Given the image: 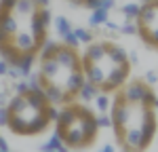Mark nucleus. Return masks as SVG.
Listing matches in <instances>:
<instances>
[{
	"instance_id": "1",
	"label": "nucleus",
	"mask_w": 158,
	"mask_h": 152,
	"mask_svg": "<svg viewBox=\"0 0 158 152\" xmlns=\"http://www.w3.org/2000/svg\"><path fill=\"white\" fill-rule=\"evenodd\" d=\"M129 72H131V63H114L112 70H110L106 82L99 87V91H106V93H112V91H118L120 85H124V80L129 78Z\"/></svg>"
},
{
	"instance_id": "2",
	"label": "nucleus",
	"mask_w": 158,
	"mask_h": 152,
	"mask_svg": "<svg viewBox=\"0 0 158 152\" xmlns=\"http://www.w3.org/2000/svg\"><path fill=\"white\" fill-rule=\"evenodd\" d=\"M55 59H57L59 65H61V68H65L68 72H70V70H82V61H80V57H78L76 49H72V47L61 44L59 51H57V55H55Z\"/></svg>"
},
{
	"instance_id": "3",
	"label": "nucleus",
	"mask_w": 158,
	"mask_h": 152,
	"mask_svg": "<svg viewBox=\"0 0 158 152\" xmlns=\"http://www.w3.org/2000/svg\"><path fill=\"white\" fill-rule=\"evenodd\" d=\"M124 150H146L143 146V135H141V129L139 127H127L124 129V135H122V144Z\"/></svg>"
},
{
	"instance_id": "4",
	"label": "nucleus",
	"mask_w": 158,
	"mask_h": 152,
	"mask_svg": "<svg viewBox=\"0 0 158 152\" xmlns=\"http://www.w3.org/2000/svg\"><path fill=\"white\" fill-rule=\"evenodd\" d=\"M63 144H65L68 148H85V133H82L80 120H76V123H72V125L65 127Z\"/></svg>"
},
{
	"instance_id": "5",
	"label": "nucleus",
	"mask_w": 158,
	"mask_h": 152,
	"mask_svg": "<svg viewBox=\"0 0 158 152\" xmlns=\"http://www.w3.org/2000/svg\"><path fill=\"white\" fill-rule=\"evenodd\" d=\"M61 68L59 65V61L55 59V57H49V59H40V74L44 76L49 82H57V78H59V74H61Z\"/></svg>"
},
{
	"instance_id": "6",
	"label": "nucleus",
	"mask_w": 158,
	"mask_h": 152,
	"mask_svg": "<svg viewBox=\"0 0 158 152\" xmlns=\"http://www.w3.org/2000/svg\"><path fill=\"white\" fill-rule=\"evenodd\" d=\"M11 42L21 51V53H25V51H38L32 32H21V30H17V34L11 38Z\"/></svg>"
},
{
	"instance_id": "7",
	"label": "nucleus",
	"mask_w": 158,
	"mask_h": 152,
	"mask_svg": "<svg viewBox=\"0 0 158 152\" xmlns=\"http://www.w3.org/2000/svg\"><path fill=\"white\" fill-rule=\"evenodd\" d=\"M85 80H86V76L82 70H70V74H68V78L63 80V89L68 91V93H78V89L85 85Z\"/></svg>"
},
{
	"instance_id": "8",
	"label": "nucleus",
	"mask_w": 158,
	"mask_h": 152,
	"mask_svg": "<svg viewBox=\"0 0 158 152\" xmlns=\"http://www.w3.org/2000/svg\"><path fill=\"white\" fill-rule=\"evenodd\" d=\"M80 120V125H82V133H85V146H91L95 137H97V131L99 127L95 123V114L93 116H86V118H78Z\"/></svg>"
},
{
	"instance_id": "9",
	"label": "nucleus",
	"mask_w": 158,
	"mask_h": 152,
	"mask_svg": "<svg viewBox=\"0 0 158 152\" xmlns=\"http://www.w3.org/2000/svg\"><path fill=\"white\" fill-rule=\"evenodd\" d=\"M49 125H51V120L42 112H38L36 118H34V120H30V123L25 125L23 135H38V133H42V131H47V129H49Z\"/></svg>"
},
{
	"instance_id": "10",
	"label": "nucleus",
	"mask_w": 158,
	"mask_h": 152,
	"mask_svg": "<svg viewBox=\"0 0 158 152\" xmlns=\"http://www.w3.org/2000/svg\"><path fill=\"white\" fill-rule=\"evenodd\" d=\"M47 25L42 23V19L36 15V11L32 13V19H30V32H32V36H34V42H36V49H38V44L47 38Z\"/></svg>"
},
{
	"instance_id": "11",
	"label": "nucleus",
	"mask_w": 158,
	"mask_h": 152,
	"mask_svg": "<svg viewBox=\"0 0 158 152\" xmlns=\"http://www.w3.org/2000/svg\"><path fill=\"white\" fill-rule=\"evenodd\" d=\"M146 82H139V80H133L129 87L122 91V95H124V99L129 101V103H137V101H141V95H143V91H146Z\"/></svg>"
},
{
	"instance_id": "12",
	"label": "nucleus",
	"mask_w": 158,
	"mask_h": 152,
	"mask_svg": "<svg viewBox=\"0 0 158 152\" xmlns=\"http://www.w3.org/2000/svg\"><path fill=\"white\" fill-rule=\"evenodd\" d=\"M59 47H61L59 42H55V40H51V38L47 36L40 44H38L36 53H38V57H40V59H49V57H55V55H57Z\"/></svg>"
},
{
	"instance_id": "13",
	"label": "nucleus",
	"mask_w": 158,
	"mask_h": 152,
	"mask_svg": "<svg viewBox=\"0 0 158 152\" xmlns=\"http://www.w3.org/2000/svg\"><path fill=\"white\" fill-rule=\"evenodd\" d=\"M106 51H108V42H89L85 57L91 61H101L106 57Z\"/></svg>"
},
{
	"instance_id": "14",
	"label": "nucleus",
	"mask_w": 158,
	"mask_h": 152,
	"mask_svg": "<svg viewBox=\"0 0 158 152\" xmlns=\"http://www.w3.org/2000/svg\"><path fill=\"white\" fill-rule=\"evenodd\" d=\"M25 101H27L30 108H34L38 112H42L44 106L49 103L47 97H44V91H27V93H25Z\"/></svg>"
},
{
	"instance_id": "15",
	"label": "nucleus",
	"mask_w": 158,
	"mask_h": 152,
	"mask_svg": "<svg viewBox=\"0 0 158 152\" xmlns=\"http://www.w3.org/2000/svg\"><path fill=\"white\" fill-rule=\"evenodd\" d=\"M106 55H108L110 61H114V63L129 61V53L122 49L120 44H114V42H108V51H106Z\"/></svg>"
},
{
	"instance_id": "16",
	"label": "nucleus",
	"mask_w": 158,
	"mask_h": 152,
	"mask_svg": "<svg viewBox=\"0 0 158 152\" xmlns=\"http://www.w3.org/2000/svg\"><path fill=\"white\" fill-rule=\"evenodd\" d=\"M34 63H36V51H25V53H21V57H19V61H17V68L21 70L23 78L32 72Z\"/></svg>"
},
{
	"instance_id": "17",
	"label": "nucleus",
	"mask_w": 158,
	"mask_h": 152,
	"mask_svg": "<svg viewBox=\"0 0 158 152\" xmlns=\"http://www.w3.org/2000/svg\"><path fill=\"white\" fill-rule=\"evenodd\" d=\"M63 91L65 89L61 87V85H57V82H49L47 87H44V97H47V101L49 103H61V97H63Z\"/></svg>"
},
{
	"instance_id": "18",
	"label": "nucleus",
	"mask_w": 158,
	"mask_h": 152,
	"mask_svg": "<svg viewBox=\"0 0 158 152\" xmlns=\"http://www.w3.org/2000/svg\"><path fill=\"white\" fill-rule=\"evenodd\" d=\"M76 120H78V116H76V108H74V103H70V106H65L63 110H59V116H57L55 123L68 127V125H72V123H76Z\"/></svg>"
},
{
	"instance_id": "19",
	"label": "nucleus",
	"mask_w": 158,
	"mask_h": 152,
	"mask_svg": "<svg viewBox=\"0 0 158 152\" xmlns=\"http://www.w3.org/2000/svg\"><path fill=\"white\" fill-rule=\"evenodd\" d=\"M99 93V87L97 85H93V82H89V80H85V85L78 89V93H76V97L80 101H93V97Z\"/></svg>"
},
{
	"instance_id": "20",
	"label": "nucleus",
	"mask_w": 158,
	"mask_h": 152,
	"mask_svg": "<svg viewBox=\"0 0 158 152\" xmlns=\"http://www.w3.org/2000/svg\"><path fill=\"white\" fill-rule=\"evenodd\" d=\"M110 19V11L106 9H95V11H91V17H89V25L91 27H97V25H103L106 21Z\"/></svg>"
},
{
	"instance_id": "21",
	"label": "nucleus",
	"mask_w": 158,
	"mask_h": 152,
	"mask_svg": "<svg viewBox=\"0 0 158 152\" xmlns=\"http://www.w3.org/2000/svg\"><path fill=\"white\" fill-rule=\"evenodd\" d=\"M120 13L124 15V19H127V21H137V17H139V13H141V4H137V2L122 4Z\"/></svg>"
},
{
	"instance_id": "22",
	"label": "nucleus",
	"mask_w": 158,
	"mask_h": 152,
	"mask_svg": "<svg viewBox=\"0 0 158 152\" xmlns=\"http://www.w3.org/2000/svg\"><path fill=\"white\" fill-rule=\"evenodd\" d=\"M40 148H42L44 152H51V150H59V152H65V150H68V146L63 144V139H61L59 135H55V133H53V135H51V139L47 141V144H42Z\"/></svg>"
},
{
	"instance_id": "23",
	"label": "nucleus",
	"mask_w": 158,
	"mask_h": 152,
	"mask_svg": "<svg viewBox=\"0 0 158 152\" xmlns=\"http://www.w3.org/2000/svg\"><path fill=\"white\" fill-rule=\"evenodd\" d=\"M25 106H27V101H25V95H13V97H9V103H6V108H9V112L11 114H17L19 110H23Z\"/></svg>"
},
{
	"instance_id": "24",
	"label": "nucleus",
	"mask_w": 158,
	"mask_h": 152,
	"mask_svg": "<svg viewBox=\"0 0 158 152\" xmlns=\"http://www.w3.org/2000/svg\"><path fill=\"white\" fill-rule=\"evenodd\" d=\"M34 9H36L34 0H17L13 11H17L19 15H32V13H34Z\"/></svg>"
},
{
	"instance_id": "25",
	"label": "nucleus",
	"mask_w": 158,
	"mask_h": 152,
	"mask_svg": "<svg viewBox=\"0 0 158 152\" xmlns=\"http://www.w3.org/2000/svg\"><path fill=\"white\" fill-rule=\"evenodd\" d=\"M93 101H95V106H97L99 112H108V110H110V103H112V99L108 97V93H106V91H99L97 95L93 97Z\"/></svg>"
},
{
	"instance_id": "26",
	"label": "nucleus",
	"mask_w": 158,
	"mask_h": 152,
	"mask_svg": "<svg viewBox=\"0 0 158 152\" xmlns=\"http://www.w3.org/2000/svg\"><path fill=\"white\" fill-rule=\"evenodd\" d=\"M55 30L59 32L61 36H63L65 32H70V30H72V23H70V19H68V17H63V15L55 17Z\"/></svg>"
},
{
	"instance_id": "27",
	"label": "nucleus",
	"mask_w": 158,
	"mask_h": 152,
	"mask_svg": "<svg viewBox=\"0 0 158 152\" xmlns=\"http://www.w3.org/2000/svg\"><path fill=\"white\" fill-rule=\"evenodd\" d=\"M74 34H76V38L80 40V44H89V42H93V32L86 30V27H76Z\"/></svg>"
},
{
	"instance_id": "28",
	"label": "nucleus",
	"mask_w": 158,
	"mask_h": 152,
	"mask_svg": "<svg viewBox=\"0 0 158 152\" xmlns=\"http://www.w3.org/2000/svg\"><path fill=\"white\" fill-rule=\"evenodd\" d=\"M34 11H36V15L40 17V19H42V23L47 25V27L53 23V15H51V11L47 9V6H36Z\"/></svg>"
},
{
	"instance_id": "29",
	"label": "nucleus",
	"mask_w": 158,
	"mask_h": 152,
	"mask_svg": "<svg viewBox=\"0 0 158 152\" xmlns=\"http://www.w3.org/2000/svg\"><path fill=\"white\" fill-rule=\"evenodd\" d=\"M63 44H65V47H72V49H78V47H80V40L76 38V34H74V27L70 30V32L63 34Z\"/></svg>"
},
{
	"instance_id": "30",
	"label": "nucleus",
	"mask_w": 158,
	"mask_h": 152,
	"mask_svg": "<svg viewBox=\"0 0 158 152\" xmlns=\"http://www.w3.org/2000/svg\"><path fill=\"white\" fill-rule=\"evenodd\" d=\"M118 32L124 34V36H135V34H137V21H124V23L118 27Z\"/></svg>"
},
{
	"instance_id": "31",
	"label": "nucleus",
	"mask_w": 158,
	"mask_h": 152,
	"mask_svg": "<svg viewBox=\"0 0 158 152\" xmlns=\"http://www.w3.org/2000/svg\"><path fill=\"white\" fill-rule=\"evenodd\" d=\"M154 101H156V95H154V89L146 87V91H143V95H141V103H143V106H148V108H154Z\"/></svg>"
},
{
	"instance_id": "32",
	"label": "nucleus",
	"mask_w": 158,
	"mask_h": 152,
	"mask_svg": "<svg viewBox=\"0 0 158 152\" xmlns=\"http://www.w3.org/2000/svg\"><path fill=\"white\" fill-rule=\"evenodd\" d=\"M95 123L99 129H110L112 127V116H108V112H99V116H95Z\"/></svg>"
},
{
	"instance_id": "33",
	"label": "nucleus",
	"mask_w": 158,
	"mask_h": 152,
	"mask_svg": "<svg viewBox=\"0 0 158 152\" xmlns=\"http://www.w3.org/2000/svg\"><path fill=\"white\" fill-rule=\"evenodd\" d=\"M27 91H30V87H27V80H25V78H19V80L13 82V93H17V95H25Z\"/></svg>"
},
{
	"instance_id": "34",
	"label": "nucleus",
	"mask_w": 158,
	"mask_h": 152,
	"mask_svg": "<svg viewBox=\"0 0 158 152\" xmlns=\"http://www.w3.org/2000/svg\"><path fill=\"white\" fill-rule=\"evenodd\" d=\"M42 114L49 118L51 123H55V120H57V116H59V110L55 108V103H47V106H44V110H42Z\"/></svg>"
},
{
	"instance_id": "35",
	"label": "nucleus",
	"mask_w": 158,
	"mask_h": 152,
	"mask_svg": "<svg viewBox=\"0 0 158 152\" xmlns=\"http://www.w3.org/2000/svg\"><path fill=\"white\" fill-rule=\"evenodd\" d=\"M6 76H9V78H13V80H19V78H23L21 70H19L17 65H9V72H6Z\"/></svg>"
},
{
	"instance_id": "36",
	"label": "nucleus",
	"mask_w": 158,
	"mask_h": 152,
	"mask_svg": "<svg viewBox=\"0 0 158 152\" xmlns=\"http://www.w3.org/2000/svg\"><path fill=\"white\" fill-rule=\"evenodd\" d=\"M9 108L6 106H0V127H6V123H9Z\"/></svg>"
},
{
	"instance_id": "37",
	"label": "nucleus",
	"mask_w": 158,
	"mask_h": 152,
	"mask_svg": "<svg viewBox=\"0 0 158 152\" xmlns=\"http://www.w3.org/2000/svg\"><path fill=\"white\" fill-rule=\"evenodd\" d=\"M99 4H101V0H82V6H86L89 11H95V9H99Z\"/></svg>"
},
{
	"instance_id": "38",
	"label": "nucleus",
	"mask_w": 158,
	"mask_h": 152,
	"mask_svg": "<svg viewBox=\"0 0 158 152\" xmlns=\"http://www.w3.org/2000/svg\"><path fill=\"white\" fill-rule=\"evenodd\" d=\"M158 82V74L154 72V70H150V72H146V85H156Z\"/></svg>"
},
{
	"instance_id": "39",
	"label": "nucleus",
	"mask_w": 158,
	"mask_h": 152,
	"mask_svg": "<svg viewBox=\"0 0 158 152\" xmlns=\"http://www.w3.org/2000/svg\"><path fill=\"white\" fill-rule=\"evenodd\" d=\"M15 2H17V0H0V9L13 11V9H15Z\"/></svg>"
},
{
	"instance_id": "40",
	"label": "nucleus",
	"mask_w": 158,
	"mask_h": 152,
	"mask_svg": "<svg viewBox=\"0 0 158 152\" xmlns=\"http://www.w3.org/2000/svg\"><path fill=\"white\" fill-rule=\"evenodd\" d=\"M101 9H106V11H112L114 6H116V0H101V4H99Z\"/></svg>"
},
{
	"instance_id": "41",
	"label": "nucleus",
	"mask_w": 158,
	"mask_h": 152,
	"mask_svg": "<svg viewBox=\"0 0 158 152\" xmlns=\"http://www.w3.org/2000/svg\"><path fill=\"white\" fill-rule=\"evenodd\" d=\"M6 72H9V61L0 57V76H6Z\"/></svg>"
},
{
	"instance_id": "42",
	"label": "nucleus",
	"mask_w": 158,
	"mask_h": 152,
	"mask_svg": "<svg viewBox=\"0 0 158 152\" xmlns=\"http://www.w3.org/2000/svg\"><path fill=\"white\" fill-rule=\"evenodd\" d=\"M6 103H9V91L2 89L0 91V106H6Z\"/></svg>"
},
{
	"instance_id": "43",
	"label": "nucleus",
	"mask_w": 158,
	"mask_h": 152,
	"mask_svg": "<svg viewBox=\"0 0 158 152\" xmlns=\"http://www.w3.org/2000/svg\"><path fill=\"white\" fill-rule=\"evenodd\" d=\"M103 25H108V27H110V30H112V32H116V30L120 27V25H118V23H114V21H110V19H108V21H106V23H103Z\"/></svg>"
},
{
	"instance_id": "44",
	"label": "nucleus",
	"mask_w": 158,
	"mask_h": 152,
	"mask_svg": "<svg viewBox=\"0 0 158 152\" xmlns=\"http://www.w3.org/2000/svg\"><path fill=\"white\" fill-rule=\"evenodd\" d=\"M129 63H131V65H135V63H139V57H137L135 53H131V55H129Z\"/></svg>"
},
{
	"instance_id": "45",
	"label": "nucleus",
	"mask_w": 158,
	"mask_h": 152,
	"mask_svg": "<svg viewBox=\"0 0 158 152\" xmlns=\"http://www.w3.org/2000/svg\"><path fill=\"white\" fill-rule=\"evenodd\" d=\"M6 150H9V144H6V139L0 137V152H6Z\"/></svg>"
},
{
	"instance_id": "46",
	"label": "nucleus",
	"mask_w": 158,
	"mask_h": 152,
	"mask_svg": "<svg viewBox=\"0 0 158 152\" xmlns=\"http://www.w3.org/2000/svg\"><path fill=\"white\" fill-rule=\"evenodd\" d=\"M34 4H36V6H47L49 0H34Z\"/></svg>"
},
{
	"instance_id": "47",
	"label": "nucleus",
	"mask_w": 158,
	"mask_h": 152,
	"mask_svg": "<svg viewBox=\"0 0 158 152\" xmlns=\"http://www.w3.org/2000/svg\"><path fill=\"white\" fill-rule=\"evenodd\" d=\"M103 152H114V146H112V144H106V146H103Z\"/></svg>"
},
{
	"instance_id": "48",
	"label": "nucleus",
	"mask_w": 158,
	"mask_h": 152,
	"mask_svg": "<svg viewBox=\"0 0 158 152\" xmlns=\"http://www.w3.org/2000/svg\"><path fill=\"white\" fill-rule=\"evenodd\" d=\"M154 110L158 112V97H156V101H154Z\"/></svg>"
},
{
	"instance_id": "49",
	"label": "nucleus",
	"mask_w": 158,
	"mask_h": 152,
	"mask_svg": "<svg viewBox=\"0 0 158 152\" xmlns=\"http://www.w3.org/2000/svg\"><path fill=\"white\" fill-rule=\"evenodd\" d=\"M141 2H150V0H141Z\"/></svg>"
},
{
	"instance_id": "50",
	"label": "nucleus",
	"mask_w": 158,
	"mask_h": 152,
	"mask_svg": "<svg viewBox=\"0 0 158 152\" xmlns=\"http://www.w3.org/2000/svg\"><path fill=\"white\" fill-rule=\"evenodd\" d=\"M156 4H158V0H156Z\"/></svg>"
}]
</instances>
